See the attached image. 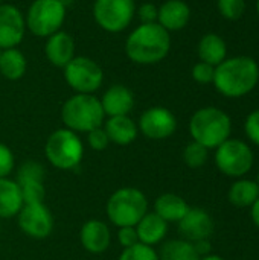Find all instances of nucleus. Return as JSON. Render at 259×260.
I'll list each match as a JSON object with an SVG mask.
<instances>
[{
	"mask_svg": "<svg viewBox=\"0 0 259 260\" xmlns=\"http://www.w3.org/2000/svg\"><path fill=\"white\" fill-rule=\"evenodd\" d=\"M136 15L134 0H95L93 17L99 27L107 32H122Z\"/></svg>",
	"mask_w": 259,
	"mask_h": 260,
	"instance_id": "9",
	"label": "nucleus"
},
{
	"mask_svg": "<svg viewBox=\"0 0 259 260\" xmlns=\"http://www.w3.org/2000/svg\"><path fill=\"white\" fill-rule=\"evenodd\" d=\"M23 207V197L15 181L0 178V218H12Z\"/></svg>",
	"mask_w": 259,
	"mask_h": 260,
	"instance_id": "23",
	"label": "nucleus"
},
{
	"mask_svg": "<svg viewBox=\"0 0 259 260\" xmlns=\"http://www.w3.org/2000/svg\"><path fill=\"white\" fill-rule=\"evenodd\" d=\"M256 9H258V14H259V0L256 2Z\"/></svg>",
	"mask_w": 259,
	"mask_h": 260,
	"instance_id": "40",
	"label": "nucleus"
},
{
	"mask_svg": "<svg viewBox=\"0 0 259 260\" xmlns=\"http://www.w3.org/2000/svg\"><path fill=\"white\" fill-rule=\"evenodd\" d=\"M118 241L124 248H130V247H134L136 244H139V236H137L136 227H121L119 233H118Z\"/></svg>",
	"mask_w": 259,
	"mask_h": 260,
	"instance_id": "36",
	"label": "nucleus"
},
{
	"mask_svg": "<svg viewBox=\"0 0 259 260\" xmlns=\"http://www.w3.org/2000/svg\"><path fill=\"white\" fill-rule=\"evenodd\" d=\"M208 158H209V149L194 140L191 143H188L183 151V160H185L186 166H189L192 169H198V168L205 166Z\"/></svg>",
	"mask_w": 259,
	"mask_h": 260,
	"instance_id": "28",
	"label": "nucleus"
},
{
	"mask_svg": "<svg viewBox=\"0 0 259 260\" xmlns=\"http://www.w3.org/2000/svg\"><path fill=\"white\" fill-rule=\"evenodd\" d=\"M14 169V154L12 151L0 143V178H6Z\"/></svg>",
	"mask_w": 259,
	"mask_h": 260,
	"instance_id": "34",
	"label": "nucleus"
},
{
	"mask_svg": "<svg viewBox=\"0 0 259 260\" xmlns=\"http://www.w3.org/2000/svg\"><path fill=\"white\" fill-rule=\"evenodd\" d=\"M0 56H2V50H0Z\"/></svg>",
	"mask_w": 259,
	"mask_h": 260,
	"instance_id": "42",
	"label": "nucleus"
},
{
	"mask_svg": "<svg viewBox=\"0 0 259 260\" xmlns=\"http://www.w3.org/2000/svg\"><path fill=\"white\" fill-rule=\"evenodd\" d=\"M171 49V35L159 23L139 24L125 41L127 56L142 66L157 64Z\"/></svg>",
	"mask_w": 259,
	"mask_h": 260,
	"instance_id": "1",
	"label": "nucleus"
},
{
	"mask_svg": "<svg viewBox=\"0 0 259 260\" xmlns=\"http://www.w3.org/2000/svg\"><path fill=\"white\" fill-rule=\"evenodd\" d=\"M214 75H215V67L208 64V62H197L192 67V78L198 84H211L214 82Z\"/></svg>",
	"mask_w": 259,
	"mask_h": 260,
	"instance_id": "31",
	"label": "nucleus"
},
{
	"mask_svg": "<svg viewBox=\"0 0 259 260\" xmlns=\"http://www.w3.org/2000/svg\"><path fill=\"white\" fill-rule=\"evenodd\" d=\"M26 58L24 55L12 47V49H5L2 50V56H0V73L9 79V81H17L20 79L24 73H26Z\"/></svg>",
	"mask_w": 259,
	"mask_h": 260,
	"instance_id": "26",
	"label": "nucleus"
},
{
	"mask_svg": "<svg viewBox=\"0 0 259 260\" xmlns=\"http://www.w3.org/2000/svg\"><path fill=\"white\" fill-rule=\"evenodd\" d=\"M44 53L50 64L64 69L75 58V40L67 32L58 30L47 37Z\"/></svg>",
	"mask_w": 259,
	"mask_h": 260,
	"instance_id": "16",
	"label": "nucleus"
},
{
	"mask_svg": "<svg viewBox=\"0 0 259 260\" xmlns=\"http://www.w3.org/2000/svg\"><path fill=\"white\" fill-rule=\"evenodd\" d=\"M101 105H102L104 114L108 117L128 116V113L134 107V94L128 87L122 84H116V85H111L102 94Z\"/></svg>",
	"mask_w": 259,
	"mask_h": 260,
	"instance_id": "17",
	"label": "nucleus"
},
{
	"mask_svg": "<svg viewBox=\"0 0 259 260\" xmlns=\"http://www.w3.org/2000/svg\"><path fill=\"white\" fill-rule=\"evenodd\" d=\"M104 110L101 101L93 94L76 93L69 98L61 108L64 125L75 133H89L99 128L104 122Z\"/></svg>",
	"mask_w": 259,
	"mask_h": 260,
	"instance_id": "4",
	"label": "nucleus"
},
{
	"mask_svg": "<svg viewBox=\"0 0 259 260\" xmlns=\"http://www.w3.org/2000/svg\"><path fill=\"white\" fill-rule=\"evenodd\" d=\"M250 218H252L253 224L259 229V198L252 204V207H250Z\"/></svg>",
	"mask_w": 259,
	"mask_h": 260,
	"instance_id": "38",
	"label": "nucleus"
},
{
	"mask_svg": "<svg viewBox=\"0 0 259 260\" xmlns=\"http://www.w3.org/2000/svg\"><path fill=\"white\" fill-rule=\"evenodd\" d=\"M244 131H246V136L247 139L253 143L259 146V110L252 111L247 119H246V123H244Z\"/></svg>",
	"mask_w": 259,
	"mask_h": 260,
	"instance_id": "33",
	"label": "nucleus"
},
{
	"mask_svg": "<svg viewBox=\"0 0 259 260\" xmlns=\"http://www.w3.org/2000/svg\"><path fill=\"white\" fill-rule=\"evenodd\" d=\"M139 129L151 140H163L176 133L177 119L165 107H151L142 113L139 119Z\"/></svg>",
	"mask_w": 259,
	"mask_h": 260,
	"instance_id": "12",
	"label": "nucleus"
},
{
	"mask_svg": "<svg viewBox=\"0 0 259 260\" xmlns=\"http://www.w3.org/2000/svg\"><path fill=\"white\" fill-rule=\"evenodd\" d=\"M118 260H159V254L153 247L139 242L134 247L124 248Z\"/></svg>",
	"mask_w": 259,
	"mask_h": 260,
	"instance_id": "29",
	"label": "nucleus"
},
{
	"mask_svg": "<svg viewBox=\"0 0 259 260\" xmlns=\"http://www.w3.org/2000/svg\"><path fill=\"white\" fill-rule=\"evenodd\" d=\"M159 260H200L194 244L186 239H172L163 244Z\"/></svg>",
	"mask_w": 259,
	"mask_h": 260,
	"instance_id": "27",
	"label": "nucleus"
},
{
	"mask_svg": "<svg viewBox=\"0 0 259 260\" xmlns=\"http://www.w3.org/2000/svg\"><path fill=\"white\" fill-rule=\"evenodd\" d=\"M18 227L24 235L34 239H44L52 232L53 218L44 203L23 204L18 212Z\"/></svg>",
	"mask_w": 259,
	"mask_h": 260,
	"instance_id": "11",
	"label": "nucleus"
},
{
	"mask_svg": "<svg viewBox=\"0 0 259 260\" xmlns=\"http://www.w3.org/2000/svg\"><path fill=\"white\" fill-rule=\"evenodd\" d=\"M179 232L189 242L209 239L214 233V219L205 209L189 207L186 215L179 221Z\"/></svg>",
	"mask_w": 259,
	"mask_h": 260,
	"instance_id": "15",
	"label": "nucleus"
},
{
	"mask_svg": "<svg viewBox=\"0 0 259 260\" xmlns=\"http://www.w3.org/2000/svg\"><path fill=\"white\" fill-rule=\"evenodd\" d=\"M136 232L139 236V242L145 245H156L165 239L168 233V222L162 219L157 213H145V216L137 222Z\"/></svg>",
	"mask_w": 259,
	"mask_h": 260,
	"instance_id": "20",
	"label": "nucleus"
},
{
	"mask_svg": "<svg viewBox=\"0 0 259 260\" xmlns=\"http://www.w3.org/2000/svg\"><path fill=\"white\" fill-rule=\"evenodd\" d=\"M66 6L60 0H34L26 14V27L37 37L47 38L61 30Z\"/></svg>",
	"mask_w": 259,
	"mask_h": 260,
	"instance_id": "8",
	"label": "nucleus"
},
{
	"mask_svg": "<svg viewBox=\"0 0 259 260\" xmlns=\"http://www.w3.org/2000/svg\"><path fill=\"white\" fill-rule=\"evenodd\" d=\"M189 133L194 142L208 149H217L231 139L232 120L220 108L205 107L197 110L189 120Z\"/></svg>",
	"mask_w": 259,
	"mask_h": 260,
	"instance_id": "3",
	"label": "nucleus"
},
{
	"mask_svg": "<svg viewBox=\"0 0 259 260\" xmlns=\"http://www.w3.org/2000/svg\"><path fill=\"white\" fill-rule=\"evenodd\" d=\"M148 212V200L136 187L116 190L107 203V216L116 227H136Z\"/></svg>",
	"mask_w": 259,
	"mask_h": 260,
	"instance_id": "5",
	"label": "nucleus"
},
{
	"mask_svg": "<svg viewBox=\"0 0 259 260\" xmlns=\"http://www.w3.org/2000/svg\"><path fill=\"white\" fill-rule=\"evenodd\" d=\"M256 183H258V186H259V172H258V180H256Z\"/></svg>",
	"mask_w": 259,
	"mask_h": 260,
	"instance_id": "41",
	"label": "nucleus"
},
{
	"mask_svg": "<svg viewBox=\"0 0 259 260\" xmlns=\"http://www.w3.org/2000/svg\"><path fill=\"white\" fill-rule=\"evenodd\" d=\"M188 210V203L176 193H163L154 203V213L166 222H179Z\"/></svg>",
	"mask_w": 259,
	"mask_h": 260,
	"instance_id": "22",
	"label": "nucleus"
},
{
	"mask_svg": "<svg viewBox=\"0 0 259 260\" xmlns=\"http://www.w3.org/2000/svg\"><path fill=\"white\" fill-rule=\"evenodd\" d=\"M110 142L116 145H130L137 137V126L128 116H113L108 117L104 126Z\"/></svg>",
	"mask_w": 259,
	"mask_h": 260,
	"instance_id": "21",
	"label": "nucleus"
},
{
	"mask_svg": "<svg viewBox=\"0 0 259 260\" xmlns=\"http://www.w3.org/2000/svg\"><path fill=\"white\" fill-rule=\"evenodd\" d=\"M26 30L23 12L9 3L0 5V50L17 47Z\"/></svg>",
	"mask_w": 259,
	"mask_h": 260,
	"instance_id": "14",
	"label": "nucleus"
},
{
	"mask_svg": "<svg viewBox=\"0 0 259 260\" xmlns=\"http://www.w3.org/2000/svg\"><path fill=\"white\" fill-rule=\"evenodd\" d=\"M258 81L259 66L250 56H234L215 67L214 85L226 98L249 94Z\"/></svg>",
	"mask_w": 259,
	"mask_h": 260,
	"instance_id": "2",
	"label": "nucleus"
},
{
	"mask_svg": "<svg viewBox=\"0 0 259 260\" xmlns=\"http://www.w3.org/2000/svg\"><path fill=\"white\" fill-rule=\"evenodd\" d=\"M259 198V186L256 181L247 178H237L227 192V200L232 206L238 209L252 207V204Z\"/></svg>",
	"mask_w": 259,
	"mask_h": 260,
	"instance_id": "25",
	"label": "nucleus"
},
{
	"mask_svg": "<svg viewBox=\"0 0 259 260\" xmlns=\"http://www.w3.org/2000/svg\"><path fill=\"white\" fill-rule=\"evenodd\" d=\"M64 78L70 88L76 93L93 94L104 81V72L101 66L87 56H75L64 67Z\"/></svg>",
	"mask_w": 259,
	"mask_h": 260,
	"instance_id": "10",
	"label": "nucleus"
},
{
	"mask_svg": "<svg viewBox=\"0 0 259 260\" xmlns=\"http://www.w3.org/2000/svg\"><path fill=\"white\" fill-rule=\"evenodd\" d=\"M44 168L34 160L24 161L18 172L15 183L20 187L23 204H35L44 201Z\"/></svg>",
	"mask_w": 259,
	"mask_h": 260,
	"instance_id": "13",
	"label": "nucleus"
},
{
	"mask_svg": "<svg viewBox=\"0 0 259 260\" xmlns=\"http://www.w3.org/2000/svg\"><path fill=\"white\" fill-rule=\"evenodd\" d=\"M252 148L238 139H227L215 149V165L221 174L231 178H243L253 168Z\"/></svg>",
	"mask_w": 259,
	"mask_h": 260,
	"instance_id": "7",
	"label": "nucleus"
},
{
	"mask_svg": "<svg viewBox=\"0 0 259 260\" xmlns=\"http://www.w3.org/2000/svg\"><path fill=\"white\" fill-rule=\"evenodd\" d=\"M137 17L140 20V24H147V23H157V17H159V8L153 3H143L142 6H139L137 9Z\"/></svg>",
	"mask_w": 259,
	"mask_h": 260,
	"instance_id": "35",
	"label": "nucleus"
},
{
	"mask_svg": "<svg viewBox=\"0 0 259 260\" xmlns=\"http://www.w3.org/2000/svg\"><path fill=\"white\" fill-rule=\"evenodd\" d=\"M44 154L52 166L67 171L76 168L81 163L84 146L75 131L61 128L49 136L44 146Z\"/></svg>",
	"mask_w": 259,
	"mask_h": 260,
	"instance_id": "6",
	"label": "nucleus"
},
{
	"mask_svg": "<svg viewBox=\"0 0 259 260\" xmlns=\"http://www.w3.org/2000/svg\"><path fill=\"white\" fill-rule=\"evenodd\" d=\"M217 6L226 20H238L246 11V0H217Z\"/></svg>",
	"mask_w": 259,
	"mask_h": 260,
	"instance_id": "30",
	"label": "nucleus"
},
{
	"mask_svg": "<svg viewBox=\"0 0 259 260\" xmlns=\"http://www.w3.org/2000/svg\"><path fill=\"white\" fill-rule=\"evenodd\" d=\"M87 134H89V137H87L89 145H90V148L95 149V151H104V149L108 146V143H110V139H108L105 129L101 128V126H99V128H95V129H92V131H89Z\"/></svg>",
	"mask_w": 259,
	"mask_h": 260,
	"instance_id": "32",
	"label": "nucleus"
},
{
	"mask_svg": "<svg viewBox=\"0 0 259 260\" xmlns=\"http://www.w3.org/2000/svg\"><path fill=\"white\" fill-rule=\"evenodd\" d=\"M79 238H81L82 247L89 253H93V254L104 253L111 242V235H110L108 225L99 219L87 221L81 229Z\"/></svg>",
	"mask_w": 259,
	"mask_h": 260,
	"instance_id": "18",
	"label": "nucleus"
},
{
	"mask_svg": "<svg viewBox=\"0 0 259 260\" xmlns=\"http://www.w3.org/2000/svg\"><path fill=\"white\" fill-rule=\"evenodd\" d=\"M200 260H226L224 257L218 256V254H208V256H203L200 257Z\"/></svg>",
	"mask_w": 259,
	"mask_h": 260,
	"instance_id": "39",
	"label": "nucleus"
},
{
	"mask_svg": "<svg viewBox=\"0 0 259 260\" xmlns=\"http://www.w3.org/2000/svg\"><path fill=\"white\" fill-rule=\"evenodd\" d=\"M198 58L214 67L220 66L227 55L226 41L217 34H206L198 43Z\"/></svg>",
	"mask_w": 259,
	"mask_h": 260,
	"instance_id": "24",
	"label": "nucleus"
},
{
	"mask_svg": "<svg viewBox=\"0 0 259 260\" xmlns=\"http://www.w3.org/2000/svg\"><path fill=\"white\" fill-rule=\"evenodd\" d=\"M191 18L189 6L182 0H166L159 8L157 23L169 30H180L183 29Z\"/></svg>",
	"mask_w": 259,
	"mask_h": 260,
	"instance_id": "19",
	"label": "nucleus"
},
{
	"mask_svg": "<svg viewBox=\"0 0 259 260\" xmlns=\"http://www.w3.org/2000/svg\"><path fill=\"white\" fill-rule=\"evenodd\" d=\"M0 5H2V0H0Z\"/></svg>",
	"mask_w": 259,
	"mask_h": 260,
	"instance_id": "43",
	"label": "nucleus"
},
{
	"mask_svg": "<svg viewBox=\"0 0 259 260\" xmlns=\"http://www.w3.org/2000/svg\"><path fill=\"white\" fill-rule=\"evenodd\" d=\"M192 244H194V248H195V251H197V254H198L200 257L211 254L212 245H211V241H209V239H200V241H195V242H192Z\"/></svg>",
	"mask_w": 259,
	"mask_h": 260,
	"instance_id": "37",
	"label": "nucleus"
}]
</instances>
